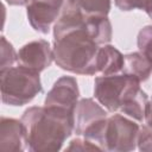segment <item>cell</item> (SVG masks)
<instances>
[{
  "label": "cell",
  "instance_id": "obj_23",
  "mask_svg": "<svg viewBox=\"0 0 152 152\" xmlns=\"http://www.w3.org/2000/svg\"><path fill=\"white\" fill-rule=\"evenodd\" d=\"M147 106H148V107H150V108L152 109V99H151V100L148 101V103H147Z\"/></svg>",
  "mask_w": 152,
  "mask_h": 152
},
{
  "label": "cell",
  "instance_id": "obj_11",
  "mask_svg": "<svg viewBox=\"0 0 152 152\" xmlns=\"http://www.w3.org/2000/svg\"><path fill=\"white\" fill-rule=\"evenodd\" d=\"M124 68V55L113 45L106 44L99 48L97 72L103 76L119 74Z\"/></svg>",
  "mask_w": 152,
  "mask_h": 152
},
{
  "label": "cell",
  "instance_id": "obj_21",
  "mask_svg": "<svg viewBox=\"0 0 152 152\" xmlns=\"http://www.w3.org/2000/svg\"><path fill=\"white\" fill-rule=\"evenodd\" d=\"M144 11L146 12V14L152 19V0H147L144 7Z\"/></svg>",
  "mask_w": 152,
  "mask_h": 152
},
{
  "label": "cell",
  "instance_id": "obj_18",
  "mask_svg": "<svg viewBox=\"0 0 152 152\" xmlns=\"http://www.w3.org/2000/svg\"><path fill=\"white\" fill-rule=\"evenodd\" d=\"M137 44L139 52L152 62V25H146L139 31Z\"/></svg>",
  "mask_w": 152,
  "mask_h": 152
},
{
  "label": "cell",
  "instance_id": "obj_17",
  "mask_svg": "<svg viewBox=\"0 0 152 152\" xmlns=\"http://www.w3.org/2000/svg\"><path fill=\"white\" fill-rule=\"evenodd\" d=\"M15 62H18V52H15L13 45L6 39V37L2 36L0 52V71L14 66Z\"/></svg>",
  "mask_w": 152,
  "mask_h": 152
},
{
  "label": "cell",
  "instance_id": "obj_1",
  "mask_svg": "<svg viewBox=\"0 0 152 152\" xmlns=\"http://www.w3.org/2000/svg\"><path fill=\"white\" fill-rule=\"evenodd\" d=\"M21 121L27 148L33 152L62 150L75 129V113L56 107H30L23 113Z\"/></svg>",
  "mask_w": 152,
  "mask_h": 152
},
{
  "label": "cell",
  "instance_id": "obj_14",
  "mask_svg": "<svg viewBox=\"0 0 152 152\" xmlns=\"http://www.w3.org/2000/svg\"><path fill=\"white\" fill-rule=\"evenodd\" d=\"M148 102L147 94L140 88L135 94H133L119 109V112L137 122H142L145 119L146 107Z\"/></svg>",
  "mask_w": 152,
  "mask_h": 152
},
{
  "label": "cell",
  "instance_id": "obj_8",
  "mask_svg": "<svg viewBox=\"0 0 152 152\" xmlns=\"http://www.w3.org/2000/svg\"><path fill=\"white\" fill-rule=\"evenodd\" d=\"M78 97L80 89L76 78L72 76H62L48 91L44 100V106L56 107L75 113Z\"/></svg>",
  "mask_w": 152,
  "mask_h": 152
},
{
  "label": "cell",
  "instance_id": "obj_19",
  "mask_svg": "<svg viewBox=\"0 0 152 152\" xmlns=\"http://www.w3.org/2000/svg\"><path fill=\"white\" fill-rule=\"evenodd\" d=\"M66 151H101V148L94 142L89 141L83 137L72 139L65 148Z\"/></svg>",
  "mask_w": 152,
  "mask_h": 152
},
{
  "label": "cell",
  "instance_id": "obj_15",
  "mask_svg": "<svg viewBox=\"0 0 152 152\" xmlns=\"http://www.w3.org/2000/svg\"><path fill=\"white\" fill-rule=\"evenodd\" d=\"M82 12L88 17H107L112 0H76Z\"/></svg>",
  "mask_w": 152,
  "mask_h": 152
},
{
  "label": "cell",
  "instance_id": "obj_20",
  "mask_svg": "<svg viewBox=\"0 0 152 152\" xmlns=\"http://www.w3.org/2000/svg\"><path fill=\"white\" fill-rule=\"evenodd\" d=\"M147 0H115V6L122 12H129L133 10L144 11Z\"/></svg>",
  "mask_w": 152,
  "mask_h": 152
},
{
  "label": "cell",
  "instance_id": "obj_9",
  "mask_svg": "<svg viewBox=\"0 0 152 152\" xmlns=\"http://www.w3.org/2000/svg\"><path fill=\"white\" fill-rule=\"evenodd\" d=\"M53 61V49L45 39H37L23 45L18 51V65L40 72Z\"/></svg>",
  "mask_w": 152,
  "mask_h": 152
},
{
  "label": "cell",
  "instance_id": "obj_10",
  "mask_svg": "<svg viewBox=\"0 0 152 152\" xmlns=\"http://www.w3.org/2000/svg\"><path fill=\"white\" fill-rule=\"evenodd\" d=\"M27 148L24 124L14 118L0 119V150L4 152H21Z\"/></svg>",
  "mask_w": 152,
  "mask_h": 152
},
{
  "label": "cell",
  "instance_id": "obj_22",
  "mask_svg": "<svg viewBox=\"0 0 152 152\" xmlns=\"http://www.w3.org/2000/svg\"><path fill=\"white\" fill-rule=\"evenodd\" d=\"M5 1L11 6H23V5H26L27 0H5Z\"/></svg>",
  "mask_w": 152,
  "mask_h": 152
},
{
  "label": "cell",
  "instance_id": "obj_2",
  "mask_svg": "<svg viewBox=\"0 0 152 152\" xmlns=\"http://www.w3.org/2000/svg\"><path fill=\"white\" fill-rule=\"evenodd\" d=\"M52 49L53 61L61 69L77 75L97 72L99 45L89 36L86 21L82 26L53 38Z\"/></svg>",
  "mask_w": 152,
  "mask_h": 152
},
{
  "label": "cell",
  "instance_id": "obj_13",
  "mask_svg": "<svg viewBox=\"0 0 152 152\" xmlns=\"http://www.w3.org/2000/svg\"><path fill=\"white\" fill-rule=\"evenodd\" d=\"M86 27L89 36L97 45H106L112 40L113 30L108 17H88L86 19Z\"/></svg>",
  "mask_w": 152,
  "mask_h": 152
},
{
  "label": "cell",
  "instance_id": "obj_16",
  "mask_svg": "<svg viewBox=\"0 0 152 152\" xmlns=\"http://www.w3.org/2000/svg\"><path fill=\"white\" fill-rule=\"evenodd\" d=\"M144 121L145 125H142L139 131L138 148L142 152H152V109L148 106L146 107Z\"/></svg>",
  "mask_w": 152,
  "mask_h": 152
},
{
  "label": "cell",
  "instance_id": "obj_3",
  "mask_svg": "<svg viewBox=\"0 0 152 152\" xmlns=\"http://www.w3.org/2000/svg\"><path fill=\"white\" fill-rule=\"evenodd\" d=\"M1 101L8 106H24L43 91L39 72L21 65L0 71Z\"/></svg>",
  "mask_w": 152,
  "mask_h": 152
},
{
  "label": "cell",
  "instance_id": "obj_6",
  "mask_svg": "<svg viewBox=\"0 0 152 152\" xmlns=\"http://www.w3.org/2000/svg\"><path fill=\"white\" fill-rule=\"evenodd\" d=\"M107 118V112L101 107V104L90 97L81 99L78 100L75 109L74 132L78 137L88 139L101 148Z\"/></svg>",
  "mask_w": 152,
  "mask_h": 152
},
{
  "label": "cell",
  "instance_id": "obj_7",
  "mask_svg": "<svg viewBox=\"0 0 152 152\" xmlns=\"http://www.w3.org/2000/svg\"><path fill=\"white\" fill-rule=\"evenodd\" d=\"M64 0H27L26 14L31 27L43 34L49 33L57 20Z\"/></svg>",
  "mask_w": 152,
  "mask_h": 152
},
{
  "label": "cell",
  "instance_id": "obj_5",
  "mask_svg": "<svg viewBox=\"0 0 152 152\" xmlns=\"http://www.w3.org/2000/svg\"><path fill=\"white\" fill-rule=\"evenodd\" d=\"M140 127L135 120L124 114H112L107 118L101 148L110 152H129L138 146Z\"/></svg>",
  "mask_w": 152,
  "mask_h": 152
},
{
  "label": "cell",
  "instance_id": "obj_4",
  "mask_svg": "<svg viewBox=\"0 0 152 152\" xmlns=\"http://www.w3.org/2000/svg\"><path fill=\"white\" fill-rule=\"evenodd\" d=\"M134 76L119 72L99 76L94 82V96L108 112H119L121 106L141 87Z\"/></svg>",
  "mask_w": 152,
  "mask_h": 152
},
{
  "label": "cell",
  "instance_id": "obj_12",
  "mask_svg": "<svg viewBox=\"0 0 152 152\" xmlns=\"http://www.w3.org/2000/svg\"><path fill=\"white\" fill-rule=\"evenodd\" d=\"M124 74L134 76L140 82L150 78L152 74V62L141 52H131L124 56Z\"/></svg>",
  "mask_w": 152,
  "mask_h": 152
}]
</instances>
